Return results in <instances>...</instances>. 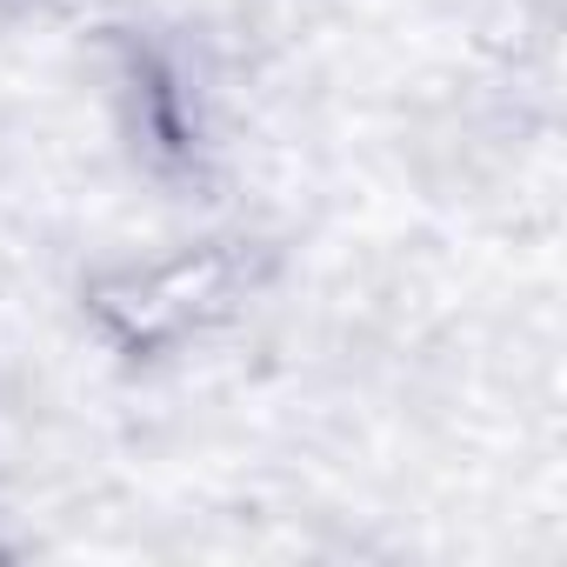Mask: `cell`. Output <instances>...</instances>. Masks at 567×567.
I'll list each match as a JSON object with an SVG mask.
<instances>
[{
    "label": "cell",
    "instance_id": "obj_2",
    "mask_svg": "<svg viewBox=\"0 0 567 567\" xmlns=\"http://www.w3.org/2000/svg\"><path fill=\"white\" fill-rule=\"evenodd\" d=\"M94 74L127 167L174 200H200L227 161V61L194 28L114 21L94 34Z\"/></svg>",
    "mask_w": 567,
    "mask_h": 567
},
{
    "label": "cell",
    "instance_id": "obj_1",
    "mask_svg": "<svg viewBox=\"0 0 567 567\" xmlns=\"http://www.w3.org/2000/svg\"><path fill=\"white\" fill-rule=\"evenodd\" d=\"M280 247L254 227H207L134 254H101L74 280V321L121 374H167L274 295Z\"/></svg>",
    "mask_w": 567,
    "mask_h": 567
},
{
    "label": "cell",
    "instance_id": "obj_3",
    "mask_svg": "<svg viewBox=\"0 0 567 567\" xmlns=\"http://www.w3.org/2000/svg\"><path fill=\"white\" fill-rule=\"evenodd\" d=\"M68 0H0V34H14V28H34L48 14H61Z\"/></svg>",
    "mask_w": 567,
    "mask_h": 567
}]
</instances>
